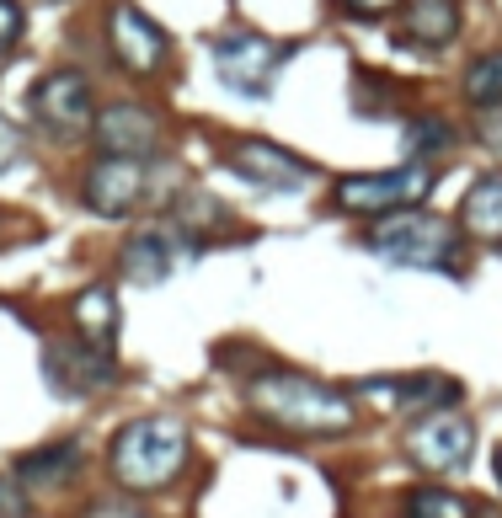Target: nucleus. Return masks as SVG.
I'll return each instance as SVG.
<instances>
[{
    "mask_svg": "<svg viewBox=\"0 0 502 518\" xmlns=\"http://www.w3.org/2000/svg\"><path fill=\"white\" fill-rule=\"evenodd\" d=\"M246 406L262 422H273V428H284L294 438H348L358 428L353 390H337V385L310 380V374H294V369L251 374Z\"/></svg>",
    "mask_w": 502,
    "mask_h": 518,
    "instance_id": "f257e3e1",
    "label": "nucleus"
},
{
    "mask_svg": "<svg viewBox=\"0 0 502 518\" xmlns=\"http://www.w3.org/2000/svg\"><path fill=\"white\" fill-rule=\"evenodd\" d=\"M187 460H193V433L171 412H150V417L123 422L113 433V444H107V470H113V481L134 497L166 492L187 470Z\"/></svg>",
    "mask_w": 502,
    "mask_h": 518,
    "instance_id": "f03ea898",
    "label": "nucleus"
},
{
    "mask_svg": "<svg viewBox=\"0 0 502 518\" xmlns=\"http://www.w3.org/2000/svg\"><path fill=\"white\" fill-rule=\"evenodd\" d=\"M369 251H374V257H385V262H401V268L449 273V268H460L465 230L454 225V219L433 214V209H401V214L374 219Z\"/></svg>",
    "mask_w": 502,
    "mask_h": 518,
    "instance_id": "7ed1b4c3",
    "label": "nucleus"
},
{
    "mask_svg": "<svg viewBox=\"0 0 502 518\" xmlns=\"http://www.w3.org/2000/svg\"><path fill=\"white\" fill-rule=\"evenodd\" d=\"M438 187V166L412 155L406 166L396 171H364V177H337L332 187V203L342 214H401V209H422V198H428Z\"/></svg>",
    "mask_w": 502,
    "mask_h": 518,
    "instance_id": "20e7f679",
    "label": "nucleus"
},
{
    "mask_svg": "<svg viewBox=\"0 0 502 518\" xmlns=\"http://www.w3.org/2000/svg\"><path fill=\"white\" fill-rule=\"evenodd\" d=\"M476 454V422H470L460 406L449 412H422L412 428H406V460L428 476H454V470L470 465Z\"/></svg>",
    "mask_w": 502,
    "mask_h": 518,
    "instance_id": "39448f33",
    "label": "nucleus"
},
{
    "mask_svg": "<svg viewBox=\"0 0 502 518\" xmlns=\"http://www.w3.org/2000/svg\"><path fill=\"white\" fill-rule=\"evenodd\" d=\"M284 59H289L284 43L251 33V27H230V33L214 38V70H219V81H225L230 91H241V97H268L273 75H278Z\"/></svg>",
    "mask_w": 502,
    "mask_h": 518,
    "instance_id": "423d86ee",
    "label": "nucleus"
},
{
    "mask_svg": "<svg viewBox=\"0 0 502 518\" xmlns=\"http://www.w3.org/2000/svg\"><path fill=\"white\" fill-rule=\"evenodd\" d=\"M107 49H113V59L134 75V81H150V75H161L166 59H171V33L145 6L118 0V6L107 11Z\"/></svg>",
    "mask_w": 502,
    "mask_h": 518,
    "instance_id": "0eeeda50",
    "label": "nucleus"
},
{
    "mask_svg": "<svg viewBox=\"0 0 502 518\" xmlns=\"http://www.w3.org/2000/svg\"><path fill=\"white\" fill-rule=\"evenodd\" d=\"M27 113H33V123L54 139L91 134V118H97V107H91V81L81 70L43 75V81L27 91Z\"/></svg>",
    "mask_w": 502,
    "mask_h": 518,
    "instance_id": "6e6552de",
    "label": "nucleus"
},
{
    "mask_svg": "<svg viewBox=\"0 0 502 518\" xmlns=\"http://www.w3.org/2000/svg\"><path fill=\"white\" fill-rule=\"evenodd\" d=\"M150 193V166L145 161H123V155H97L81 171V203L102 219L134 214Z\"/></svg>",
    "mask_w": 502,
    "mask_h": 518,
    "instance_id": "1a4fd4ad",
    "label": "nucleus"
},
{
    "mask_svg": "<svg viewBox=\"0 0 502 518\" xmlns=\"http://www.w3.org/2000/svg\"><path fill=\"white\" fill-rule=\"evenodd\" d=\"M43 374L59 396H97V390L118 385V364L113 353L91 348L86 337H59L43 348Z\"/></svg>",
    "mask_w": 502,
    "mask_h": 518,
    "instance_id": "9d476101",
    "label": "nucleus"
},
{
    "mask_svg": "<svg viewBox=\"0 0 502 518\" xmlns=\"http://www.w3.org/2000/svg\"><path fill=\"white\" fill-rule=\"evenodd\" d=\"M91 139L102 155H123V161H150L161 150V118L145 102H113L91 118Z\"/></svg>",
    "mask_w": 502,
    "mask_h": 518,
    "instance_id": "9b49d317",
    "label": "nucleus"
},
{
    "mask_svg": "<svg viewBox=\"0 0 502 518\" xmlns=\"http://www.w3.org/2000/svg\"><path fill=\"white\" fill-rule=\"evenodd\" d=\"M230 166L241 171L251 187H273V193H294V187H310L316 182V166L305 155H294L273 139H241L230 150Z\"/></svg>",
    "mask_w": 502,
    "mask_h": 518,
    "instance_id": "f8f14e48",
    "label": "nucleus"
},
{
    "mask_svg": "<svg viewBox=\"0 0 502 518\" xmlns=\"http://www.w3.org/2000/svg\"><path fill=\"white\" fill-rule=\"evenodd\" d=\"M465 27V11L460 0H401V27H396V43L401 49H417V54H444Z\"/></svg>",
    "mask_w": 502,
    "mask_h": 518,
    "instance_id": "ddd939ff",
    "label": "nucleus"
},
{
    "mask_svg": "<svg viewBox=\"0 0 502 518\" xmlns=\"http://www.w3.org/2000/svg\"><path fill=\"white\" fill-rule=\"evenodd\" d=\"M358 396H374L390 412H449L454 401H460V385L449 380V374H406V380H364L353 385Z\"/></svg>",
    "mask_w": 502,
    "mask_h": 518,
    "instance_id": "4468645a",
    "label": "nucleus"
},
{
    "mask_svg": "<svg viewBox=\"0 0 502 518\" xmlns=\"http://www.w3.org/2000/svg\"><path fill=\"white\" fill-rule=\"evenodd\" d=\"M182 262V235L171 225H145L123 241V278L129 284H161Z\"/></svg>",
    "mask_w": 502,
    "mask_h": 518,
    "instance_id": "2eb2a0df",
    "label": "nucleus"
},
{
    "mask_svg": "<svg viewBox=\"0 0 502 518\" xmlns=\"http://www.w3.org/2000/svg\"><path fill=\"white\" fill-rule=\"evenodd\" d=\"M81 465H86V449L75 444V438H59V444H43L33 454H22L17 481L27 486V492H54V486H70L75 476H81Z\"/></svg>",
    "mask_w": 502,
    "mask_h": 518,
    "instance_id": "dca6fc26",
    "label": "nucleus"
},
{
    "mask_svg": "<svg viewBox=\"0 0 502 518\" xmlns=\"http://www.w3.org/2000/svg\"><path fill=\"white\" fill-rule=\"evenodd\" d=\"M460 230L470 241H492L502 246V171L492 177H476L460 198Z\"/></svg>",
    "mask_w": 502,
    "mask_h": 518,
    "instance_id": "f3484780",
    "label": "nucleus"
},
{
    "mask_svg": "<svg viewBox=\"0 0 502 518\" xmlns=\"http://www.w3.org/2000/svg\"><path fill=\"white\" fill-rule=\"evenodd\" d=\"M70 310H75V326H81L75 337H86L91 348L113 353V337H118V300H113V289L91 284V289H81V300H75Z\"/></svg>",
    "mask_w": 502,
    "mask_h": 518,
    "instance_id": "a211bd4d",
    "label": "nucleus"
},
{
    "mask_svg": "<svg viewBox=\"0 0 502 518\" xmlns=\"http://www.w3.org/2000/svg\"><path fill=\"white\" fill-rule=\"evenodd\" d=\"M481 502L465 492H449V486H412L401 502V518H476Z\"/></svg>",
    "mask_w": 502,
    "mask_h": 518,
    "instance_id": "6ab92c4d",
    "label": "nucleus"
},
{
    "mask_svg": "<svg viewBox=\"0 0 502 518\" xmlns=\"http://www.w3.org/2000/svg\"><path fill=\"white\" fill-rule=\"evenodd\" d=\"M460 91H465L470 107H492V102H502V49H486V54L470 59Z\"/></svg>",
    "mask_w": 502,
    "mask_h": 518,
    "instance_id": "aec40b11",
    "label": "nucleus"
},
{
    "mask_svg": "<svg viewBox=\"0 0 502 518\" xmlns=\"http://www.w3.org/2000/svg\"><path fill=\"white\" fill-rule=\"evenodd\" d=\"M449 123H438V118H422V123H412V129H406V150H422V161H433V150H444L449 145Z\"/></svg>",
    "mask_w": 502,
    "mask_h": 518,
    "instance_id": "412c9836",
    "label": "nucleus"
},
{
    "mask_svg": "<svg viewBox=\"0 0 502 518\" xmlns=\"http://www.w3.org/2000/svg\"><path fill=\"white\" fill-rule=\"evenodd\" d=\"M0 518H33V497H27L22 481L0 476Z\"/></svg>",
    "mask_w": 502,
    "mask_h": 518,
    "instance_id": "4be33fe9",
    "label": "nucleus"
},
{
    "mask_svg": "<svg viewBox=\"0 0 502 518\" xmlns=\"http://www.w3.org/2000/svg\"><path fill=\"white\" fill-rule=\"evenodd\" d=\"M476 139L481 145H492V150H502V102H492V107H476Z\"/></svg>",
    "mask_w": 502,
    "mask_h": 518,
    "instance_id": "5701e85b",
    "label": "nucleus"
},
{
    "mask_svg": "<svg viewBox=\"0 0 502 518\" xmlns=\"http://www.w3.org/2000/svg\"><path fill=\"white\" fill-rule=\"evenodd\" d=\"M22 150H27V139H22V129L11 123L6 113H0V171H11L22 161Z\"/></svg>",
    "mask_w": 502,
    "mask_h": 518,
    "instance_id": "b1692460",
    "label": "nucleus"
},
{
    "mask_svg": "<svg viewBox=\"0 0 502 518\" xmlns=\"http://www.w3.org/2000/svg\"><path fill=\"white\" fill-rule=\"evenodd\" d=\"M22 27H27L22 6H17V0H0V49H11V43L22 38Z\"/></svg>",
    "mask_w": 502,
    "mask_h": 518,
    "instance_id": "393cba45",
    "label": "nucleus"
},
{
    "mask_svg": "<svg viewBox=\"0 0 502 518\" xmlns=\"http://www.w3.org/2000/svg\"><path fill=\"white\" fill-rule=\"evenodd\" d=\"M348 17H390V11H401V0H337Z\"/></svg>",
    "mask_w": 502,
    "mask_h": 518,
    "instance_id": "a878e982",
    "label": "nucleus"
},
{
    "mask_svg": "<svg viewBox=\"0 0 502 518\" xmlns=\"http://www.w3.org/2000/svg\"><path fill=\"white\" fill-rule=\"evenodd\" d=\"M86 518H150V513L118 497V502H97V508H86Z\"/></svg>",
    "mask_w": 502,
    "mask_h": 518,
    "instance_id": "bb28decb",
    "label": "nucleus"
},
{
    "mask_svg": "<svg viewBox=\"0 0 502 518\" xmlns=\"http://www.w3.org/2000/svg\"><path fill=\"white\" fill-rule=\"evenodd\" d=\"M492 470H497V486H502V444H497V454H492Z\"/></svg>",
    "mask_w": 502,
    "mask_h": 518,
    "instance_id": "cd10ccee",
    "label": "nucleus"
},
{
    "mask_svg": "<svg viewBox=\"0 0 502 518\" xmlns=\"http://www.w3.org/2000/svg\"><path fill=\"white\" fill-rule=\"evenodd\" d=\"M0 65H6V49H0Z\"/></svg>",
    "mask_w": 502,
    "mask_h": 518,
    "instance_id": "c85d7f7f",
    "label": "nucleus"
},
{
    "mask_svg": "<svg viewBox=\"0 0 502 518\" xmlns=\"http://www.w3.org/2000/svg\"><path fill=\"white\" fill-rule=\"evenodd\" d=\"M497 251H502V246H497Z\"/></svg>",
    "mask_w": 502,
    "mask_h": 518,
    "instance_id": "c756f323",
    "label": "nucleus"
}]
</instances>
